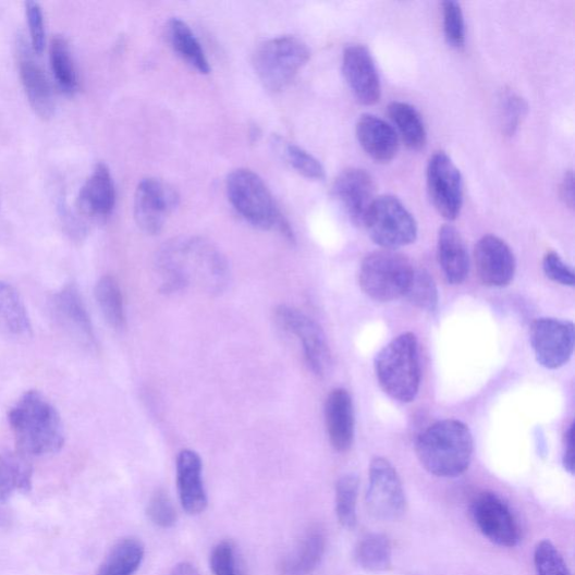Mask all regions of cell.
Masks as SVG:
<instances>
[{
  "label": "cell",
  "instance_id": "cell-3",
  "mask_svg": "<svg viewBox=\"0 0 575 575\" xmlns=\"http://www.w3.org/2000/svg\"><path fill=\"white\" fill-rule=\"evenodd\" d=\"M424 469L439 478H455L469 469L474 455V438L469 427L456 419L429 426L415 445Z\"/></svg>",
  "mask_w": 575,
  "mask_h": 575
},
{
  "label": "cell",
  "instance_id": "cell-42",
  "mask_svg": "<svg viewBox=\"0 0 575 575\" xmlns=\"http://www.w3.org/2000/svg\"><path fill=\"white\" fill-rule=\"evenodd\" d=\"M26 19L29 28L30 46L34 53L41 54L46 48V26L42 9L39 3H25Z\"/></svg>",
  "mask_w": 575,
  "mask_h": 575
},
{
  "label": "cell",
  "instance_id": "cell-30",
  "mask_svg": "<svg viewBox=\"0 0 575 575\" xmlns=\"http://www.w3.org/2000/svg\"><path fill=\"white\" fill-rule=\"evenodd\" d=\"M144 556L146 548L138 538H123L107 554L96 575H134Z\"/></svg>",
  "mask_w": 575,
  "mask_h": 575
},
{
  "label": "cell",
  "instance_id": "cell-7",
  "mask_svg": "<svg viewBox=\"0 0 575 575\" xmlns=\"http://www.w3.org/2000/svg\"><path fill=\"white\" fill-rule=\"evenodd\" d=\"M310 58L307 45L296 36H280L261 45L254 58L260 82L271 91L290 85Z\"/></svg>",
  "mask_w": 575,
  "mask_h": 575
},
{
  "label": "cell",
  "instance_id": "cell-35",
  "mask_svg": "<svg viewBox=\"0 0 575 575\" xmlns=\"http://www.w3.org/2000/svg\"><path fill=\"white\" fill-rule=\"evenodd\" d=\"M274 146L283 159L302 175L313 180L326 178V169H323L321 163L309 152L296 146V144L277 138Z\"/></svg>",
  "mask_w": 575,
  "mask_h": 575
},
{
  "label": "cell",
  "instance_id": "cell-21",
  "mask_svg": "<svg viewBox=\"0 0 575 575\" xmlns=\"http://www.w3.org/2000/svg\"><path fill=\"white\" fill-rule=\"evenodd\" d=\"M19 56L20 77L34 112L44 120L51 119L56 111V100L45 70L25 47H21Z\"/></svg>",
  "mask_w": 575,
  "mask_h": 575
},
{
  "label": "cell",
  "instance_id": "cell-18",
  "mask_svg": "<svg viewBox=\"0 0 575 575\" xmlns=\"http://www.w3.org/2000/svg\"><path fill=\"white\" fill-rule=\"evenodd\" d=\"M52 311L59 326L70 337L87 347L96 346L90 316L76 285H65L54 295Z\"/></svg>",
  "mask_w": 575,
  "mask_h": 575
},
{
  "label": "cell",
  "instance_id": "cell-26",
  "mask_svg": "<svg viewBox=\"0 0 575 575\" xmlns=\"http://www.w3.org/2000/svg\"><path fill=\"white\" fill-rule=\"evenodd\" d=\"M327 551V537L318 528H311L296 549L282 560L281 575H310L320 564Z\"/></svg>",
  "mask_w": 575,
  "mask_h": 575
},
{
  "label": "cell",
  "instance_id": "cell-25",
  "mask_svg": "<svg viewBox=\"0 0 575 575\" xmlns=\"http://www.w3.org/2000/svg\"><path fill=\"white\" fill-rule=\"evenodd\" d=\"M0 335L11 340H26L32 335L25 305L15 288L0 281Z\"/></svg>",
  "mask_w": 575,
  "mask_h": 575
},
{
  "label": "cell",
  "instance_id": "cell-22",
  "mask_svg": "<svg viewBox=\"0 0 575 575\" xmlns=\"http://www.w3.org/2000/svg\"><path fill=\"white\" fill-rule=\"evenodd\" d=\"M356 137L359 146L378 163H389L400 150L397 132L384 120L365 114L356 123Z\"/></svg>",
  "mask_w": 575,
  "mask_h": 575
},
{
  "label": "cell",
  "instance_id": "cell-1",
  "mask_svg": "<svg viewBox=\"0 0 575 575\" xmlns=\"http://www.w3.org/2000/svg\"><path fill=\"white\" fill-rule=\"evenodd\" d=\"M160 292L174 295L196 285L209 295L221 294L230 279L225 256L201 237H178L166 243L157 257Z\"/></svg>",
  "mask_w": 575,
  "mask_h": 575
},
{
  "label": "cell",
  "instance_id": "cell-43",
  "mask_svg": "<svg viewBox=\"0 0 575 575\" xmlns=\"http://www.w3.org/2000/svg\"><path fill=\"white\" fill-rule=\"evenodd\" d=\"M543 271L546 276L562 285H574L573 270L560 258L555 252H549L543 259Z\"/></svg>",
  "mask_w": 575,
  "mask_h": 575
},
{
  "label": "cell",
  "instance_id": "cell-5",
  "mask_svg": "<svg viewBox=\"0 0 575 575\" xmlns=\"http://www.w3.org/2000/svg\"><path fill=\"white\" fill-rule=\"evenodd\" d=\"M375 370L382 390L394 401L412 403L418 394L421 371L415 334L394 338L376 356Z\"/></svg>",
  "mask_w": 575,
  "mask_h": 575
},
{
  "label": "cell",
  "instance_id": "cell-39",
  "mask_svg": "<svg viewBox=\"0 0 575 575\" xmlns=\"http://www.w3.org/2000/svg\"><path fill=\"white\" fill-rule=\"evenodd\" d=\"M443 29L449 46L462 49L465 45V22L460 3L446 0L442 4Z\"/></svg>",
  "mask_w": 575,
  "mask_h": 575
},
{
  "label": "cell",
  "instance_id": "cell-10",
  "mask_svg": "<svg viewBox=\"0 0 575 575\" xmlns=\"http://www.w3.org/2000/svg\"><path fill=\"white\" fill-rule=\"evenodd\" d=\"M367 505L379 521L401 519L407 509L402 479L394 466L384 457H375L370 464Z\"/></svg>",
  "mask_w": 575,
  "mask_h": 575
},
{
  "label": "cell",
  "instance_id": "cell-29",
  "mask_svg": "<svg viewBox=\"0 0 575 575\" xmlns=\"http://www.w3.org/2000/svg\"><path fill=\"white\" fill-rule=\"evenodd\" d=\"M168 39L178 53L199 74L207 75L210 72V65L206 54L198 42L192 28L182 20L173 19L167 27Z\"/></svg>",
  "mask_w": 575,
  "mask_h": 575
},
{
  "label": "cell",
  "instance_id": "cell-16",
  "mask_svg": "<svg viewBox=\"0 0 575 575\" xmlns=\"http://www.w3.org/2000/svg\"><path fill=\"white\" fill-rule=\"evenodd\" d=\"M475 265L480 281L488 286L509 285L516 272V260L510 245L494 235H486L475 247Z\"/></svg>",
  "mask_w": 575,
  "mask_h": 575
},
{
  "label": "cell",
  "instance_id": "cell-38",
  "mask_svg": "<svg viewBox=\"0 0 575 575\" xmlns=\"http://www.w3.org/2000/svg\"><path fill=\"white\" fill-rule=\"evenodd\" d=\"M528 111L524 98L513 91L503 93L500 98V120L502 132L507 136L514 135Z\"/></svg>",
  "mask_w": 575,
  "mask_h": 575
},
{
  "label": "cell",
  "instance_id": "cell-13",
  "mask_svg": "<svg viewBox=\"0 0 575 575\" xmlns=\"http://www.w3.org/2000/svg\"><path fill=\"white\" fill-rule=\"evenodd\" d=\"M574 326L555 318L536 319L530 327V343L537 363L555 370L570 362L574 351Z\"/></svg>",
  "mask_w": 575,
  "mask_h": 575
},
{
  "label": "cell",
  "instance_id": "cell-27",
  "mask_svg": "<svg viewBox=\"0 0 575 575\" xmlns=\"http://www.w3.org/2000/svg\"><path fill=\"white\" fill-rule=\"evenodd\" d=\"M33 467L29 457L17 450L0 451V501L14 493H26L32 488Z\"/></svg>",
  "mask_w": 575,
  "mask_h": 575
},
{
  "label": "cell",
  "instance_id": "cell-2",
  "mask_svg": "<svg viewBox=\"0 0 575 575\" xmlns=\"http://www.w3.org/2000/svg\"><path fill=\"white\" fill-rule=\"evenodd\" d=\"M17 451L30 456L59 452L64 445L61 417L39 391H28L9 414Z\"/></svg>",
  "mask_w": 575,
  "mask_h": 575
},
{
  "label": "cell",
  "instance_id": "cell-36",
  "mask_svg": "<svg viewBox=\"0 0 575 575\" xmlns=\"http://www.w3.org/2000/svg\"><path fill=\"white\" fill-rule=\"evenodd\" d=\"M405 297L415 307L435 311L439 305L437 283L426 270H415Z\"/></svg>",
  "mask_w": 575,
  "mask_h": 575
},
{
  "label": "cell",
  "instance_id": "cell-23",
  "mask_svg": "<svg viewBox=\"0 0 575 575\" xmlns=\"http://www.w3.org/2000/svg\"><path fill=\"white\" fill-rule=\"evenodd\" d=\"M326 423L332 446L346 452L354 440V407L350 393L342 388L331 391L326 403Z\"/></svg>",
  "mask_w": 575,
  "mask_h": 575
},
{
  "label": "cell",
  "instance_id": "cell-9",
  "mask_svg": "<svg viewBox=\"0 0 575 575\" xmlns=\"http://www.w3.org/2000/svg\"><path fill=\"white\" fill-rule=\"evenodd\" d=\"M274 320L283 332L299 341L311 372L319 378L328 376L332 368V352L318 323L299 309L286 305L276 308Z\"/></svg>",
  "mask_w": 575,
  "mask_h": 575
},
{
  "label": "cell",
  "instance_id": "cell-41",
  "mask_svg": "<svg viewBox=\"0 0 575 575\" xmlns=\"http://www.w3.org/2000/svg\"><path fill=\"white\" fill-rule=\"evenodd\" d=\"M147 514L156 526L164 529L173 527L178 521L173 502L162 489L157 490L150 498Z\"/></svg>",
  "mask_w": 575,
  "mask_h": 575
},
{
  "label": "cell",
  "instance_id": "cell-11",
  "mask_svg": "<svg viewBox=\"0 0 575 575\" xmlns=\"http://www.w3.org/2000/svg\"><path fill=\"white\" fill-rule=\"evenodd\" d=\"M427 192L431 204L448 221L458 218L463 206V178L443 151L430 157L426 170Z\"/></svg>",
  "mask_w": 575,
  "mask_h": 575
},
{
  "label": "cell",
  "instance_id": "cell-6",
  "mask_svg": "<svg viewBox=\"0 0 575 575\" xmlns=\"http://www.w3.org/2000/svg\"><path fill=\"white\" fill-rule=\"evenodd\" d=\"M415 269L394 249L372 252L359 267L358 283L371 299L380 303L405 297Z\"/></svg>",
  "mask_w": 575,
  "mask_h": 575
},
{
  "label": "cell",
  "instance_id": "cell-8",
  "mask_svg": "<svg viewBox=\"0 0 575 575\" xmlns=\"http://www.w3.org/2000/svg\"><path fill=\"white\" fill-rule=\"evenodd\" d=\"M364 228L371 240L384 249L409 245L418 235V225L412 212L397 197L391 195L375 199Z\"/></svg>",
  "mask_w": 575,
  "mask_h": 575
},
{
  "label": "cell",
  "instance_id": "cell-40",
  "mask_svg": "<svg viewBox=\"0 0 575 575\" xmlns=\"http://www.w3.org/2000/svg\"><path fill=\"white\" fill-rule=\"evenodd\" d=\"M213 575H245L232 542L224 541L216 546L209 558Z\"/></svg>",
  "mask_w": 575,
  "mask_h": 575
},
{
  "label": "cell",
  "instance_id": "cell-17",
  "mask_svg": "<svg viewBox=\"0 0 575 575\" xmlns=\"http://www.w3.org/2000/svg\"><path fill=\"white\" fill-rule=\"evenodd\" d=\"M343 75L357 101L371 106L381 97V83L370 51L362 45L347 47L343 53Z\"/></svg>",
  "mask_w": 575,
  "mask_h": 575
},
{
  "label": "cell",
  "instance_id": "cell-19",
  "mask_svg": "<svg viewBox=\"0 0 575 575\" xmlns=\"http://www.w3.org/2000/svg\"><path fill=\"white\" fill-rule=\"evenodd\" d=\"M176 487L180 502L189 515H199L208 506L203 480V462L193 450H183L176 457Z\"/></svg>",
  "mask_w": 575,
  "mask_h": 575
},
{
  "label": "cell",
  "instance_id": "cell-20",
  "mask_svg": "<svg viewBox=\"0 0 575 575\" xmlns=\"http://www.w3.org/2000/svg\"><path fill=\"white\" fill-rule=\"evenodd\" d=\"M117 191L110 169L98 163L81 189L77 206L85 218L103 221L115 207Z\"/></svg>",
  "mask_w": 575,
  "mask_h": 575
},
{
  "label": "cell",
  "instance_id": "cell-14",
  "mask_svg": "<svg viewBox=\"0 0 575 575\" xmlns=\"http://www.w3.org/2000/svg\"><path fill=\"white\" fill-rule=\"evenodd\" d=\"M473 516L490 542L502 548H514L518 545V523L507 503L496 493H480L473 503Z\"/></svg>",
  "mask_w": 575,
  "mask_h": 575
},
{
  "label": "cell",
  "instance_id": "cell-44",
  "mask_svg": "<svg viewBox=\"0 0 575 575\" xmlns=\"http://www.w3.org/2000/svg\"><path fill=\"white\" fill-rule=\"evenodd\" d=\"M564 469L574 475V424H572L564 437V453H563Z\"/></svg>",
  "mask_w": 575,
  "mask_h": 575
},
{
  "label": "cell",
  "instance_id": "cell-31",
  "mask_svg": "<svg viewBox=\"0 0 575 575\" xmlns=\"http://www.w3.org/2000/svg\"><path fill=\"white\" fill-rule=\"evenodd\" d=\"M95 296L98 306L111 328L122 331L126 327L124 298L118 280L112 276L102 277L96 284Z\"/></svg>",
  "mask_w": 575,
  "mask_h": 575
},
{
  "label": "cell",
  "instance_id": "cell-33",
  "mask_svg": "<svg viewBox=\"0 0 575 575\" xmlns=\"http://www.w3.org/2000/svg\"><path fill=\"white\" fill-rule=\"evenodd\" d=\"M50 63L59 87L66 94L79 88L78 74L69 44L62 36H56L50 47Z\"/></svg>",
  "mask_w": 575,
  "mask_h": 575
},
{
  "label": "cell",
  "instance_id": "cell-4",
  "mask_svg": "<svg viewBox=\"0 0 575 575\" xmlns=\"http://www.w3.org/2000/svg\"><path fill=\"white\" fill-rule=\"evenodd\" d=\"M229 199L247 223L265 231H277L288 241L295 234L284 220L271 192L254 171L237 169L227 180Z\"/></svg>",
  "mask_w": 575,
  "mask_h": 575
},
{
  "label": "cell",
  "instance_id": "cell-12",
  "mask_svg": "<svg viewBox=\"0 0 575 575\" xmlns=\"http://www.w3.org/2000/svg\"><path fill=\"white\" fill-rule=\"evenodd\" d=\"M178 205L179 195L172 186L159 179H144L134 196L135 222L144 233L159 234Z\"/></svg>",
  "mask_w": 575,
  "mask_h": 575
},
{
  "label": "cell",
  "instance_id": "cell-15",
  "mask_svg": "<svg viewBox=\"0 0 575 575\" xmlns=\"http://www.w3.org/2000/svg\"><path fill=\"white\" fill-rule=\"evenodd\" d=\"M333 195L351 222L364 227L366 216L377 198L375 179L365 169H346L335 179Z\"/></svg>",
  "mask_w": 575,
  "mask_h": 575
},
{
  "label": "cell",
  "instance_id": "cell-45",
  "mask_svg": "<svg viewBox=\"0 0 575 575\" xmlns=\"http://www.w3.org/2000/svg\"><path fill=\"white\" fill-rule=\"evenodd\" d=\"M560 197L567 208L574 209V175L572 171L566 172L562 179Z\"/></svg>",
  "mask_w": 575,
  "mask_h": 575
},
{
  "label": "cell",
  "instance_id": "cell-46",
  "mask_svg": "<svg viewBox=\"0 0 575 575\" xmlns=\"http://www.w3.org/2000/svg\"><path fill=\"white\" fill-rule=\"evenodd\" d=\"M169 575H200L195 565L188 562L176 564Z\"/></svg>",
  "mask_w": 575,
  "mask_h": 575
},
{
  "label": "cell",
  "instance_id": "cell-34",
  "mask_svg": "<svg viewBox=\"0 0 575 575\" xmlns=\"http://www.w3.org/2000/svg\"><path fill=\"white\" fill-rule=\"evenodd\" d=\"M359 481L348 474L339 479L335 487V511L340 524L353 529L357 524V498Z\"/></svg>",
  "mask_w": 575,
  "mask_h": 575
},
{
  "label": "cell",
  "instance_id": "cell-32",
  "mask_svg": "<svg viewBox=\"0 0 575 575\" xmlns=\"http://www.w3.org/2000/svg\"><path fill=\"white\" fill-rule=\"evenodd\" d=\"M355 560L364 570L372 573L386 572L392 566V547L382 534H368L357 543Z\"/></svg>",
  "mask_w": 575,
  "mask_h": 575
},
{
  "label": "cell",
  "instance_id": "cell-24",
  "mask_svg": "<svg viewBox=\"0 0 575 575\" xmlns=\"http://www.w3.org/2000/svg\"><path fill=\"white\" fill-rule=\"evenodd\" d=\"M438 260L446 281L461 284L469 274V254L460 232L452 225L440 229L438 236Z\"/></svg>",
  "mask_w": 575,
  "mask_h": 575
},
{
  "label": "cell",
  "instance_id": "cell-37",
  "mask_svg": "<svg viewBox=\"0 0 575 575\" xmlns=\"http://www.w3.org/2000/svg\"><path fill=\"white\" fill-rule=\"evenodd\" d=\"M536 575H572L556 547L550 541L539 542L534 551Z\"/></svg>",
  "mask_w": 575,
  "mask_h": 575
},
{
  "label": "cell",
  "instance_id": "cell-28",
  "mask_svg": "<svg viewBox=\"0 0 575 575\" xmlns=\"http://www.w3.org/2000/svg\"><path fill=\"white\" fill-rule=\"evenodd\" d=\"M388 115L408 149L419 151L425 148L426 127L414 106L404 101H392L388 106Z\"/></svg>",
  "mask_w": 575,
  "mask_h": 575
}]
</instances>
